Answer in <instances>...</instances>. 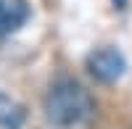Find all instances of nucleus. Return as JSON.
I'll use <instances>...</instances> for the list:
<instances>
[{"label":"nucleus","instance_id":"f257e3e1","mask_svg":"<svg viewBox=\"0 0 132 129\" xmlns=\"http://www.w3.org/2000/svg\"><path fill=\"white\" fill-rule=\"evenodd\" d=\"M95 113V100L79 82L61 79L45 95V116L56 129H71L85 124Z\"/></svg>","mask_w":132,"mask_h":129},{"label":"nucleus","instance_id":"f03ea898","mask_svg":"<svg viewBox=\"0 0 132 129\" xmlns=\"http://www.w3.org/2000/svg\"><path fill=\"white\" fill-rule=\"evenodd\" d=\"M87 69H90V74L98 82L111 84L116 79H122V74L127 71V61L122 56V50L106 45V48H98L87 56Z\"/></svg>","mask_w":132,"mask_h":129},{"label":"nucleus","instance_id":"7ed1b4c3","mask_svg":"<svg viewBox=\"0 0 132 129\" xmlns=\"http://www.w3.org/2000/svg\"><path fill=\"white\" fill-rule=\"evenodd\" d=\"M29 19L27 0H0V37L19 32Z\"/></svg>","mask_w":132,"mask_h":129},{"label":"nucleus","instance_id":"20e7f679","mask_svg":"<svg viewBox=\"0 0 132 129\" xmlns=\"http://www.w3.org/2000/svg\"><path fill=\"white\" fill-rule=\"evenodd\" d=\"M21 124H24L21 108L8 95H0V129H21Z\"/></svg>","mask_w":132,"mask_h":129}]
</instances>
